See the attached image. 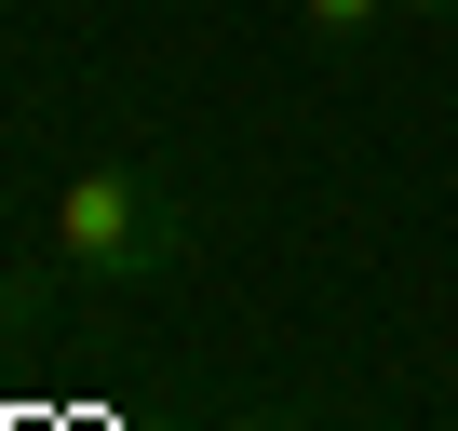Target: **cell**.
<instances>
[{"instance_id":"obj_1","label":"cell","mask_w":458,"mask_h":431,"mask_svg":"<svg viewBox=\"0 0 458 431\" xmlns=\"http://www.w3.org/2000/svg\"><path fill=\"white\" fill-rule=\"evenodd\" d=\"M175 202L135 175V162H81L68 189H55V257H68V283H148V270H175Z\"/></svg>"},{"instance_id":"obj_2","label":"cell","mask_w":458,"mask_h":431,"mask_svg":"<svg viewBox=\"0 0 458 431\" xmlns=\"http://www.w3.org/2000/svg\"><path fill=\"white\" fill-rule=\"evenodd\" d=\"M377 14H391V0H297V28H310V41H364Z\"/></svg>"},{"instance_id":"obj_3","label":"cell","mask_w":458,"mask_h":431,"mask_svg":"<svg viewBox=\"0 0 458 431\" xmlns=\"http://www.w3.org/2000/svg\"><path fill=\"white\" fill-rule=\"evenodd\" d=\"M391 14H458V0H391Z\"/></svg>"},{"instance_id":"obj_4","label":"cell","mask_w":458,"mask_h":431,"mask_svg":"<svg viewBox=\"0 0 458 431\" xmlns=\"http://www.w3.org/2000/svg\"><path fill=\"white\" fill-rule=\"evenodd\" d=\"M229 431H297V418H229Z\"/></svg>"}]
</instances>
